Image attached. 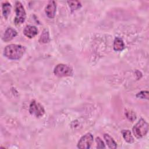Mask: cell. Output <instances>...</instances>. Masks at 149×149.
<instances>
[{"mask_svg":"<svg viewBox=\"0 0 149 149\" xmlns=\"http://www.w3.org/2000/svg\"><path fill=\"white\" fill-rule=\"evenodd\" d=\"M25 52V47L19 44H12L5 48L3 54L9 59L18 60L23 56Z\"/></svg>","mask_w":149,"mask_h":149,"instance_id":"cell-1","label":"cell"},{"mask_svg":"<svg viewBox=\"0 0 149 149\" xmlns=\"http://www.w3.org/2000/svg\"><path fill=\"white\" fill-rule=\"evenodd\" d=\"M133 133L137 139L145 136L148 131V124L143 118H141L133 127Z\"/></svg>","mask_w":149,"mask_h":149,"instance_id":"cell-2","label":"cell"},{"mask_svg":"<svg viewBox=\"0 0 149 149\" xmlns=\"http://www.w3.org/2000/svg\"><path fill=\"white\" fill-rule=\"evenodd\" d=\"M15 13L16 16L14 19V23L16 26H20L25 21L26 13L23 5L19 1L15 2Z\"/></svg>","mask_w":149,"mask_h":149,"instance_id":"cell-3","label":"cell"},{"mask_svg":"<svg viewBox=\"0 0 149 149\" xmlns=\"http://www.w3.org/2000/svg\"><path fill=\"white\" fill-rule=\"evenodd\" d=\"M54 73L58 77L70 76L73 74V69L68 65L60 63L55 67Z\"/></svg>","mask_w":149,"mask_h":149,"instance_id":"cell-4","label":"cell"},{"mask_svg":"<svg viewBox=\"0 0 149 149\" xmlns=\"http://www.w3.org/2000/svg\"><path fill=\"white\" fill-rule=\"evenodd\" d=\"M29 112L31 115L36 118H40L45 113V110L40 103L36 100H33L29 107Z\"/></svg>","mask_w":149,"mask_h":149,"instance_id":"cell-5","label":"cell"},{"mask_svg":"<svg viewBox=\"0 0 149 149\" xmlns=\"http://www.w3.org/2000/svg\"><path fill=\"white\" fill-rule=\"evenodd\" d=\"M93 141V136L91 133H87L83 136L77 143V147L81 149L90 148Z\"/></svg>","mask_w":149,"mask_h":149,"instance_id":"cell-6","label":"cell"},{"mask_svg":"<svg viewBox=\"0 0 149 149\" xmlns=\"http://www.w3.org/2000/svg\"><path fill=\"white\" fill-rule=\"evenodd\" d=\"M56 10V3L54 1H49L45 8V12L49 18H54Z\"/></svg>","mask_w":149,"mask_h":149,"instance_id":"cell-7","label":"cell"},{"mask_svg":"<svg viewBox=\"0 0 149 149\" xmlns=\"http://www.w3.org/2000/svg\"><path fill=\"white\" fill-rule=\"evenodd\" d=\"M17 34V33L15 29L11 27H8L2 36V40L5 42H8L15 37Z\"/></svg>","mask_w":149,"mask_h":149,"instance_id":"cell-8","label":"cell"},{"mask_svg":"<svg viewBox=\"0 0 149 149\" xmlns=\"http://www.w3.org/2000/svg\"><path fill=\"white\" fill-rule=\"evenodd\" d=\"M38 29L36 26L27 25L24 27L23 30V34L27 37L32 38L38 34Z\"/></svg>","mask_w":149,"mask_h":149,"instance_id":"cell-9","label":"cell"},{"mask_svg":"<svg viewBox=\"0 0 149 149\" xmlns=\"http://www.w3.org/2000/svg\"><path fill=\"white\" fill-rule=\"evenodd\" d=\"M125 48V44L122 38L116 37L113 41V49L116 51H121Z\"/></svg>","mask_w":149,"mask_h":149,"instance_id":"cell-10","label":"cell"},{"mask_svg":"<svg viewBox=\"0 0 149 149\" xmlns=\"http://www.w3.org/2000/svg\"><path fill=\"white\" fill-rule=\"evenodd\" d=\"M104 139L106 141V143L109 148H116L117 147V143L113 140V139L108 134H104Z\"/></svg>","mask_w":149,"mask_h":149,"instance_id":"cell-11","label":"cell"},{"mask_svg":"<svg viewBox=\"0 0 149 149\" xmlns=\"http://www.w3.org/2000/svg\"><path fill=\"white\" fill-rule=\"evenodd\" d=\"M2 13L5 18L7 19L11 11V5L8 2H5L2 3Z\"/></svg>","mask_w":149,"mask_h":149,"instance_id":"cell-12","label":"cell"},{"mask_svg":"<svg viewBox=\"0 0 149 149\" xmlns=\"http://www.w3.org/2000/svg\"><path fill=\"white\" fill-rule=\"evenodd\" d=\"M122 134L123 139L127 143H132L134 142V138L129 130H123L122 131Z\"/></svg>","mask_w":149,"mask_h":149,"instance_id":"cell-13","label":"cell"},{"mask_svg":"<svg viewBox=\"0 0 149 149\" xmlns=\"http://www.w3.org/2000/svg\"><path fill=\"white\" fill-rule=\"evenodd\" d=\"M49 41V32L47 29H44L41 33L39 41L41 43H47Z\"/></svg>","mask_w":149,"mask_h":149,"instance_id":"cell-14","label":"cell"},{"mask_svg":"<svg viewBox=\"0 0 149 149\" xmlns=\"http://www.w3.org/2000/svg\"><path fill=\"white\" fill-rule=\"evenodd\" d=\"M68 3L72 11L76 10L81 7V4L80 2L77 1H68Z\"/></svg>","mask_w":149,"mask_h":149,"instance_id":"cell-15","label":"cell"},{"mask_svg":"<svg viewBox=\"0 0 149 149\" xmlns=\"http://www.w3.org/2000/svg\"><path fill=\"white\" fill-rule=\"evenodd\" d=\"M125 114L127 119H129L131 122H133L136 119V113L134 112V111H132L131 109H126Z\"/></svg>","mask_w":149,"mask_h":149,"instance_id":"cell-16","label":"cell"},{"mask_svg":"<svg viewBox=\"0 0 149 149\" xmlns=\"http://www.w3.org/2000/svg\"><path fill=\"white\" fill-rule=\"evenodd\" d=\"M136 97L141 99H147L149 98V93L148 91H141L136 94Z\"/></svg>","mask_w":149,"mask_h":149,"instance_id":"cell-17","label":"cell"},{"mask_svg":"<svg viewBox=\"0 0 149 149\" xmlns=\"http://www.w3.org/2000/svg\"><path fill=\"white\" fill-rule=\"evenodd\" d=\"M95 142L97 143V148H105V144L100 137H96Z\"/></svg>","mask_w":149,"mask_h":149,"instance_id":"cell-18","label":"cell"}]
</instances>
